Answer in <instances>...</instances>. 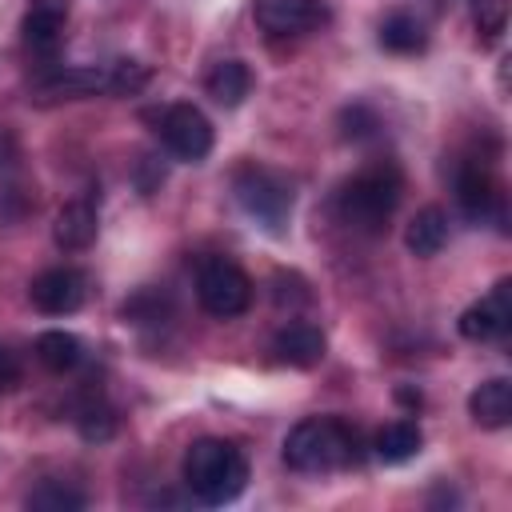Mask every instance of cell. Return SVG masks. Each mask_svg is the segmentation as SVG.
<instances>
[{"label": "cell", "mask_w": 512, "mask_h": 512, "mask_svg": "<svg viewBox=\"0 0 512 512\" xmlns=\"http://www.w3.org/2000/svg\"><path fill=\"white\" fill-rule=\"evenodd\" d=\"M204 92L216 100V104H224V108H236L248 92H252V72H248V64L244 60H216L212 64V72L204 76Z\"/></svg>", "instance_id": "cell-17"}, {"label": "cell", "mask_w": 512, "mask_h": 512, "mask_svg": "<svg viewBox=\"0 0 512 512\" xmlns=\"http://www.w3.org/2000/svg\"><path fill=\"white\" fill-rule=\"evenodd\" d=\"M24 504L36 508V512H80L88 500H84L80 488H72V484H64V480H44V484H36V488L28 492Z\"/></svg>", "instance_id": "cell-21"}, {"label": "cell", "mask_w": 512, "mask_h": 512, "mask_svg": "<svg viewBox=\"0 0 512 512\" xmlns=\"http://www.w3.org/2000/svg\"><path fill=\"white\" fill-rule=\"evenodd\" d=\"M84 272L60 264V268H44L32 284H28V296L32 304L44 312V316H68L84 304Z\"/></svg>", "instance_id": "cell-11"}, {"label": "cell", "mask_w": 512, "mask_h": 512, "mask_svg": "<svg viewBox=\"0 0 512 512\" xmlns=\"http://www.w3.org/2000/svg\"><path fill=\"white\" fill-rule=\"evenodd\" d=\"M376 128H380V120H376V112L364 108V104H352V108L340 112V136H344V140H364V136H372Z\"/></svg>", "instance_id": "cell-24"}, {"label": "cell", "mask_w": 512, "mask_h": 512, "mask_svg": "<svg viewBox=\"0 0 512 512\" xmlns=\"http://www.w3.org/2000/svg\"><path fill=\"white\" fill-rule=\"evenodd\" d=\"M16 384H20V360L12 348L0 344V396H8Z\"/></svg>", "instance_id": "cell-26"}, {"label": "cell", "mask_w": 512, "mask_h": 512, "mask_svg": "<svg viewBox=\"0 0 512 512\" xmlns=\"http://www.w3.org/2000/svg\"><path fill=\"white\" fill-rule=\"evenodd\" d=\"M108 72H112V96H136L148 84V68L140 60H112Z\"/></svg>", "instance_id": "cell-23"}, {"label": "cell", "mask_w": 512, "mask_h": 512, "mask_svg": "<svg viewBox=\"0 0 512 512\" xmlns=\"http://www.w3.org/2000/svg\"><path fill=\"white\" fill-rule=\"evenodd\" d=\"M12 160H16V140L8 132H0V168L12 164Z\"/></svg>", "instance_id": "cell-27"}, {"label": "cell", "mask_w": 512, "mask_h": 512, "mask_svg": "<svg viewBox=\"0 0 512 512\" xmlns=\"http://www.w3.org/2000/svg\"><path fill=\"white\" fill-rule=\"evenodd\" d=\"M32 96L40 104L56 100H84V96H112V72L108 68H52L32 84Z\"/></svg>", "instance_id": "cell-9"}, {"label": "cell", "mask_w": 512, "mask_h": 512, "mask_svg": "<svg viewBox=\"0 0 512 512\" xmlns=\"http://www.w3.org/2000/svg\"><path fill=\"white\" fill-rule=\"evenodd\" d=\"M456 204H460V212L468 220H476V224L496 220L504 228V216H508L504 212V192L496 188L492 172L484 164H476V160L460 164V172H456Z\"/></svg>", "instance_id": "cell-8"}, {"label": "cell", "mask_w": 512, "mask_h": 512, "mask_svg": "<svg viewBox=\"0 0 512 512\" xmlns=\"http://www.w3.org/2000/svg\"><path fill=\"white\" fill-rule=\"evenodd\" d=\"M180 468H184L188 492L200 504H208V508L232 504L248 488V460H244V452L232 440H220V436L192 440Z\"/></svg>", "instance_id": "cell-1"}, {"label": "cell", "mask_w": 512, "mask_h": 512, "mask_svg": "<svg viewBox=\"0 0 512 512\" xmlns=\"http://www.w3.org/2000/svg\"><path fill=\"white\" fill-rule=\"evenodd\" d=\"M232 192H236V204L248 212V220H256V228H264L268 236L288 232L292 204H296L288 176H280L276 168H264V164H244L232 176Z\"/></svg>", "instance_id": "cell-4"}, {"label": "cell", "mask_w": 512, "mask_h": 512, "mask_svg": "<svg viewBox=\"0 0 512 512\" xmlns=\"http://www.w3.org/2000/svg\"><path fill=\"white\" fill-rule=\"evenodd\" d=\"M404 244H408L412 256H424V260L436 256L448 244V216H444V208H436V204L420 208L408 220V228H404Z\"/></svg>", "instance_id": "cell-18"}, {"label": "cell", "mask_w": 512, "mask_h": 512, "mask_svg": "<svg viewBox=\"0 0 512 512\" xmlns=\"http://www.w3.org/2000/svg\"><path fill=\"white\" fill-rule=\"evenodd\" d=\"M284 464L296 472H336L360 464V432L340 416H308L284 436Z\"/></svg>", "instance_id": "cell-3"}, {"label": "cell", "mask_w": 512, "mask_h": 512, "mask_svg": "<svg viewBox=\"0 0 512 512\" xmlns=\"http://www.w3.org/2000/svg\"><path fill=\"white\" fill-rule=\"evenodd\" d=\"M424 448V432L416 420H392L372 436V456L380 464H404Z\"/></svg>", "instance_id": "cell-16"}, {"label": "cell", "mask_w": 512, "mask_h": 512, "mask_svg": "<svg viewBox=\"0 0 512 512\" xmlns=\"http://www.w3.org/2000/svg\"><path fill=\"white\" fill-rule=\"evenodd\" d=\"M324 332L308 320H288L276 336H272V356L288 368H316L324 360Z\"/></svg>", "instance_id": "cell-13"}, {"label": "cell", "mask_w": 512, "mask_h": 512, "mask_svg": "<svg viewBox=\"0 0 512 512\" xmlns=\"http://www.w3.org/2000/svg\"><path fill=\"white\" fill-rule=\"evenodd\" d=\"M476 28L484 36L504 32V0H476Z\"/></svg>", "instance_id": "cell-25"}, {"label": "cell", "mask_w": 512, "mask_h": 512, "mask_svg": "<svg viewBox=\"0 0 512 512\" xmlns=\"http://www.w3.org/2000/svg\"><path fill=\"white\" fill-rule=\"evenodd\" d=\"M468 412L480 428H508L512 424V384L504 376L484 380L472 396H468Z\"/></svg>", "instance_id": "cell-15"}, {"label": "cell", "mask_w": 512, "mask_h": 512, "mask_svg": "<svg viewBox=\"0 0 512 512\" xmlns=\"http://www.w3.org/2000/svg\"><path fill=\"white\" fill-rule=\"evenodd\" d=\"M252 20L268 36H300L328 20L324 0H252Z\"/></svg>", "instance_id": "cell-7"}, {"label": "cell", "mask_w": 512, "mask_h": 512, "mask_svg": "<svg viewBox=\"0 0 512 512\" xmlns=\"http://www.w3.org/2000/svg\"><path fill=\"white\" fill-rule=\"evenodd\" d=\"M508 328H512V284L508 280H500L484 300H476L460 312V336L464 340H476V344L500 340Z\"/></svg>", "instance_id": "cell-10"}, {"label": "cell", "mask_w": 512, "mask_h": 512, "mask_svg": "<svg viewBox=\"0 0 512 512\" xmlns=\"http://www.w3.org/2000/svg\"><path fill=\"white\" fill-rule=\"evenodd\" d=\"M160 140L176 160L200 164L212 152V120L196 104H168L160 112Z\"/></svg>", "instance_id": "cell-6"}, {"label": "cell", "mask_w": 512, "mask_h": 512, "mask_svg": "<svg viewBox=\"0 0 512 512\" xmlns=\"http://www.w3.org/2000/svg\"><path fill=\"white\" fill-rule=\"evenodd\" d=\"M424 44H428V32H424V24L416 16L392 12V16L380 20V48H388L396 56H408V52H420Z\"/></svg>", "instance_id": "cell-20"}, {"label": "cell", "mask_w": 512, "mask_h": 512, "mask_svg": "<svg viewBox=\"0 0 512 512\" xmlns=\"http://www.w3.org/2000/svg\"><path fill=\"white\" fill-rule=\"evenodd\" d=\"M36 360L48 368V372H72L80 360H84V348H80V340L72 336V332H64V328H48V332H40L36 336Z\"/></svg>", "instance_id": "cell-19"}, {"label": "cell", "mask_w": 512, "mask_h": 512, "mask_svg": "<svg viewBox=\"0 0 512 512\" xmlns=\"http://www.w3.org/2000/svg\"><path fill=\"white\" fill-rule=\"evenodd\" d=\"M400 168L392 160L368 164L360 168L352 180L340 184L336 192V216L344 228L364 232V236H380L400 204Z\"/></svg>", "instance_id": "cell-2"}, {"label": "cell", "mask_w": 512, "mask_h": 512, "mask_svg": "<svg viewBox=\"0 0 512 512\" xmlns=\"http://www.w3.org/2000/svg\"><path fill=\"white\" fill-rule=\"evenodd\" d=\"M196 300L208 316L216 320H232L240 312H248L252 304V280L248 272L228 260V256H208L196 272Z\"/></svg>", "instance_id": "cell-5"}, {"label": "cell", "mask_w": 512, "mask_h": 512, "mask_svg": "<svg viewBox=\"0 0 512 512\" xmlns=\"http://www.w3.org/2000/svg\"><path fill=\"white\" fill-rule=\"evenodd\" d=\"M100 232V212L92 204V196H76L68 200L60 212H56V228H52V240L64 248V252H84Z\"/></svg>", "instance_id": "cell-14"}, {"label": "cell", "mask_w": 512, "mask_h": 512, "mask_svg": "<svg viewBox=\"0 0 512 512\" xmlns=\"http://www.w3.org/2000/svg\"><path fill=\"white\" fill-rule=\"evenodd\" d=\"M76 432H80L88 444H104V440H112V432H116V412H112L104 400H84V404L76 408Z\"/></svg>", "instance_id": "cell-22"}, {"label": "cell", "mask_w": 512, "mask_h": 512, "mask_svg": "<svg viewBox=\"0 0 512 512\" xmlns=\"http://www.w3.org/2000/svg\"><path fill=\"white\" fill-rule=\"evenodd\" d=\"M64 24H68V0H32L24 12V48L32 56L52 60L64 44Z\"/></svg>", "instance_id": "cell-12"}]
</instances>
